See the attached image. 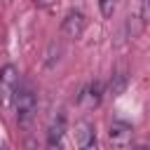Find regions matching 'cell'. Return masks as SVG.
Segmentation results:
<instances>
[{"label":"cell","mask_w":150,"mask_h":150,"mask_svg":"<svg viewBox=\"0 0 150 150\" xmlns=\"http://www.w3.org/2000/svg\"><path fill=\"white\" fill-rule=\"evenodd\" d=\"M35 94L30 89V84H19L16 94H14V108H16V122L19 124H28L35 115Z\"/></svg>","instance_id":"obj_1"},{"label":"cell","mask_w":150,"mask_h":150,"mask_svg":"<svg viewBox=\"0 0 150 150\" xmlns=\"http://www.w3.org/2000/svg\"><path fill=\"white\" fill-rule=\"evenodd\" d=\"M16 89H19V70L12 63H7L0 70V103L2 105H12Z\"/></svg>","instance_id":"obj_2"},{"label":"cell","mask_w":150,"mask_h":150,"mask_svg":"<svg viewBox=\"0 0 150 150\" xmlns=\"http://www.w3.org/2000/svg\"><path fill=\"white\" fill-rule=\"evenodd\" d=\"M108 138H110V145L115 150H127L131 138H134V127L127 124V122H112L110 124V131H108Z\"/></svg>","instance_id":"obj_3"},{"label":"cell","mask_w":150,"mask_h":150,"mask_svg":"<svg viewBox=\"0 0 150 150\" xmlns=\"http://www.w3.org/2000/svg\"><path fill=\"white\" fill-rule=\"evenodd\" d=\"M75 143L77 150H98V141H96V129L91 122L80 120L75 124Z\"/></svg>","instance_id":"obj_4"},{"label":"cell","mask_w":150,"mask_h":150,"mask_svg":"<svg viewBox=\"0 0 150 150\" xmlns=\"http://www.w3.org/2000/svg\"><path fill=\"white\" fill-rule=\"evenodd\" d=\"M84 26H87L84 14L77 12V9H70V12L63 16V21H61V33H63L66 38H70V40H77V38H82Z\"/></svg>","instance_id":"obj_5"},{"label":"cell","mask_w":150,"mask_h":150,"mask_svg":"<svg viewBox=\"0 0 150 150\" xmlns=\"http://www.w3.org/2000/svg\"><path fill=\"white\" fill-rule=\"evenodd\" d=\"M77 101H80V105H84V108H96V105L101 103V82L87 84Z\"/></svg>","instance_id":"obj_6"},{"label":"cell","mask_w":150,"mask_h":150,"mask_svg":"<svg viewBox=\"0 0 150 150\" xmlns=\"http://www.w3.org/2000/svg\"><path fill=\"white\" fill-rule=\"evenodd\" d=\"M63 131H66V120H63V115H59L49 127L47 141H63Z\"/></svg>","instance_id":"obj_7"},{"label":"cell","mask_w":150,"mask_h":150,"mask_svg":"<svg viewBox=\"0 0 150 150\" xmlns=\"http://www.w3.org/2000/svg\"><path fill=\"white\" fill-rule=\"evenodd\" d=\"M98 7H101V14L105 19H110L115 12V0H98Z\"/></svg>","instance_id":"obj_8"},{"label":"cell","mask_w":150,"mask_h":150,"mask_svg":"<svg viewBox=\"0 0 150 150\" xmlns=\"http://www.w3.org/2000/svg\"><path fill=\"white\" fill-rule=\"evenodd\" d=\"M141 19L150 23V0H141Z\"/></svg>","instance_id":"obj_9"},{"label":"cell","mask_w":150,"mask_h":150,"mask_svg":"<svg viewBox=\"0 0 150 150\" xmlns=\"http://www.w3.org/2000/svg\"><path fill=\"white\" fill-rule=\"evenodd\" d=\"M47 150H63V141H47Z\"/></svg>","instance_id":"obj_10"},{"label":"cell","mask_w":150,"mask_h":150,"mask_svg":"<svg viewBox=\"0 0 150 150\" xmlns=\"http://www.w3.org/2000/svg\"><path fill=\"white\" fill-rule=\"evenodd\" d=\"M33 2H35L38 7H52V5L56 2V0H33Z\"/></svg>","instance_id":"obj_11"},{"label":"cell","mask_w":150,"mask_h":150,"mask_svg":"<svg viewBox=\"0 0 150 150\" xmlns=\"http://www.w3.org/2000/svg\"><path fill=\"white\" fill-rule=\"evenodd\" d=\"M2 2H9V0H2Z\"/></svg>","instance_id":"obj_12"}]
</instances>
